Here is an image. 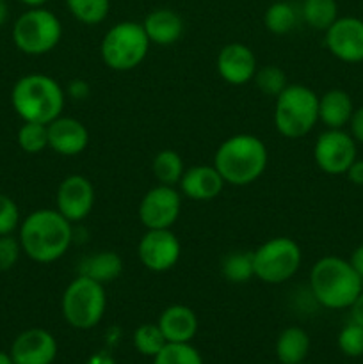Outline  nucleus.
Instances as JSON below:
<instances>
[{"mask_svg": "<svg viewBox=\"0 0 363 364\" xmlns=\"http://www.w3.org/2000/svg\"><path fill=\"white\" fill-rule=\"evenodd\" d=\"M302 263V252L290 237H274L253 251L255 277L265 284H281L298 274Z\"/></svg>", "mask_w": 363, "mask_h": 364, "instance_id": "obj_9", "label": "nucleus"}, {"mask_svg": "<svg viewBox=\"0 0 363 364\" xmlns=\"http://www.w3.org/2000/svg\"><path fill=\"white\" fill-rule=\"evenodd\" d=\"M105 287L85 276H78L64 288L60 313L64 322L77 331L95 329L105 316Z\"/></svg>", "mask_w": 363, "mask_h": 364, "instance_id": "obj_7", "label": "nucleus"}, {"mask_svg": "<svg viewBox=\"0 0 363 364\" xmlns=\"http://www.w3.org/2000/svg\"><path fill=\"white\" fill-rule=\"evenodd\" d=\"M157 326L160 327L167 343H191L199 329L198 315L185 304L167 306L160 313Z\"/></svg>", "mask_w": 363, "mask_h": 364, "instance_id": "obj_19", "label": "nucleus"}, {"mask_svg": "<svg viewBox=\"0 0 363 364\" xmlns=\"http://www.w3.org/2000/svg\"><path fill=\"white\" fill-rule=\"evenodd\" d=\"M301 20L313 31L326 32L338 18L337 0H302Z\"/></svg>", "mask_w": 363, "mask_h": 364, "instance_id": "obj_24", "label": "nucleus"}, {"mask_svg": "<svg viewBox=\"0 0 363 364\" xmlns=\"http://www.w3.org/2000/svg\"><path fill=\"white\" fill-rule=\"evenodd\" d=\"M18 240L28 259L48 265L59 262L71 247L73 224L57 210H34L20 223Z\"/></svg>", "mask_w": 363, "mask_h": 364, "instance_id": "obj_1", "label": "nucleus"}, {"mask_svg": "<svg viewBox=\"0 0 363 364\" xmlns=\"http://www.w3.org/2000/svg\"><path fill=\"white\" fill-rule=\"evenodd\" d=\"M123 272V259L114 251H100L78 263V276H85L100 284L116 281Z\"/></svg>", "mask_w": 363, "mask_h": 364, "instance_id": "obj_23", "label": "nucleus"}, {"mask_svg": "<svg viewBox=\"0 0 363 364\" xmlns=\"http://www.w3.org/2000/svg\"><path fill=\"white\" fill-rule=\"evenodd\" d=\"M137 258L149 272H167L180 262L182 244L173 230H146L137 244Z\"/></svg>", "mask_w": 363, "mask_h": 364, "instance_id": "obj_12", "label": "nucleus"}, {"mask_svg": "<svg viewBox=\"0 0 363 364\" xmlns=\"http://www.w3.org/2000/svg\"><path fill=\"white\" fill-rule=\"evenodd\" d=\"M95 187L82 174H70L57 187L56 210L71 224L84 220L95 208Z\"/></svg>", "mask_w": 363, "mask_h": 364, "instance_id": "obj_13", "label": "nucleus"}, {"mask_svg": "<svg viewBox=\"0 0 363 364\" xmlns=\"http://www.w3.org/2000/svg\"><path fill=\"white\" fill-rule=\"evenodd\" d=\"M153 364H205L201 354L191 343H166L153 358Z\"/></svg>", "mask_w": 363, "mask_h": 364, "instance_id": "obj_31", "label": "nucleus"}, {"mask_svg": "<svg viewBox=\"0 0 363 364\" xmlns=\"http://www.w3.org/2000/svg\"><path fill=\"white\" fill-rule=\"evenodd\" d=\"M337 345L340 352L347 358H362L363 355V327L356 322H349L338 333Z\"/></svg>", "mask_w": 363, "mask_h": 364, "instance_id": "obj_33", "label": "nucleus"}, {"mask_svg": "<svg viewBox=\"0 0 363 364\" xmlns=\"http://www.w3.org/2000/svg\"><path fill=\"white\" fill-rule=\"evenodd\" d=\"M23 251L16 237L13 235L0 237V272H9L11 269H14Z\"/></svg>", "mask_w": 363, "mask_h": 364, "instance_id": "obj_35", "label": "nucleus"}, {"mask_svg": "<svg viewBox=\"0 0 363 364\" xmlns=\"http://www.w3.org/2000/svg\"><path fill=\"white\" fill-rule=\"evenodd\" d=\"M16 142L21 151L28 155H38L48 149V127L41 123L23 121L16 134Z\"/></svg>", "mask_w": 363, "mask_h": 364, "instance_id": "obj_30", "label": "nucleus"}, {"mask_svg": "<svg viewBox=\"0 0 363 364\" xmlns=\"http://www.w3.org/2000/svg\"><path fill=\"white\" fill-rule=\"evenodd\" d=\"M71 16L82 25H98L110 13V0H66Z\"/></svg>", "mask_w": 363, "mask_h": 364, "instance_id": "obj_28", "label": "nucleus"}, {"mask_svg": "<svg viewBox=\"0 0 363 364\" xmlns=\"http://www.w3.org/2000/svg\"><path fill=\"white\" fill-rule=\"evenodd\" d=\"M224 180L219 171L212 166H192L187 167L178 183V191L191 201H212L223 192Z\"/></svg>", "mask_w": 363, "mask_h": 364, "instance_id": "obj_18", "label": "nucleus"}, {"mask_svg": "<svg viewBox=\"0 0 363 364\" xmlns=\"http://www.w3.org/2000/svg\"><path fill=\"white\" fill-rule=\"evenodd\" d=\"M48 127V149L60 156H77L89 144V132L77 117L63 116L46 124Z\"/></svg>", "mask_w": 363, "mask_h": 364, "instance_id": "obj_17", "label": "nucleus"}, {"mask_svg": "<svg viewBox=\"0 0 363 364\" xmlns=\"http://www.w3.org/2000/svg\"><path fill=\"white\" fill-rule=\"evenodd\" d=\"M20 208L14 203V199L0 192V237L13 235L20 228Z\"/></svg>", "mask_w": 363, "mask_h": 364, "instance_id": "obj_34", "label": "nucleus"}, {"mask_svg": "<svg viewBox=\"0 0 363 364\" xmlns=\"http://www.w3.org/2000/svg\"><path fill=\"white\" fill-rule=\"evenodd\" d=\"M166 338L157 323H142L132 334V345L135 350L146 358H155L164 347H166Z\"/></svg>", "mask_w": 363, "mask_h": 364, "instance_id": "obj_29", "label": "nucleus"}, {"mask_svg": "<svg viewBox=\"0 0 363 364\" xmlns=\"http://www.w3.org/2000/svg\"><path fill=\"white\" fill-rule=\"evenodd\" d=\"M221 274L228 283L244 284L255 277V267H253V252L235 251L230 252L223 259Z\"/></svg>", "mask_w": 363, "mask_h": 364, "instance_id": "obj_27", "label": "nucleus"}, {"mask_svg": "<svg viewBox=\"0 0 363 364\" xmlns=\"http://www.w3.org/2000/svg\"><path fill=\"white\" fill-rule=\"evenodd\" d=\"M185 164L180 153L174 149H162L155 155L152 162V173L160 185L177 187L185 173Z\"/></svg>", "mask_w": 363, "mask_h": 364, "instance_id": "obj_25", "label": "nucleus"}, {"mask_svg": "<svg viewBox=\"0 0 363 364\" xmlns=\"http://www.w3.org/2000/svg\"><path fill=\"white\" fill-rule=\"evenodd\" d=\"M312 348L310 334L302 327L290 326L278 334L274 352L280 364H301L306 361Z\"/></svg>", "mask_w": 363, "mask_h": 364, "instance_id": "obj_22", "label": "nucleus"}, {"mask_svg": "<svg viewBox=\"0 0 363 364\" xmlns=\"http://www.w3.org/2000/svg\"><path fill=\"white\" fill-rule=\"evenodd\" d=\"M256 89L262 92L263 96H270V98H276L285 87H287V75L281 68L269 64V66H262L256 70L255 78Z\"/></svg>", "mask_w": 363, "mask_h": 364, "instance_id": "obj_32", "label": "nucleus"}, {"mask_svg": "<svg viewBox=\"0 0 363 364\" xmlns=\"http://www.w3.org/2000/svg\"><path fill=\"white\" fill-rule=\"evenodd\" d=\"M11 105L21 121L48 124L63 114L66 91L48 75L28 73L14 82Z\"/></svg>", "mask_w": 363, "mask_h": 364, "instance_id": "obj_4", "label": "nucleus"}, {"mask_svg": "<svg viewBox=\"0 0 363 364\" xmlns=\"http://www.w3.org/2000/svg\"><path fill=\"white\" fill-rule=\"evenodd\" d=\"M349 309H351V320H352V322L359 323V326L363 327V290H362V294L356 297V301L352 302L351 308H349Z\"/></svg>", "mask_w": 363, "mask_h": 364, "instance_id": "obj_39", "label": "nucleus"}, {"mask_svg": "<svg viewBox=\"0 0 363 364\" xmlns=\"http://www.w3.org/2000/svg\"><path fill=\"white\" fill-rule=\"evenodd\" d=\"M349 262H351L352 269L358 272V276L362 277V283H363V244L358 245V247L352 251L351 258H349Z\"/></svg>", "mask_w": 363, "mask_h": 364, "instance_id": "obj_40", "label": "nucleus"}, {"mask_svg": "<svg viewBox=\"0 0 363 364\" xmlns=\"http://www.w3.org/2000/svg\"><path fill=\"white\" fill-rule=\"evenodd\" d=\"M301 364H306V363H301Z\"/></svg>", "mask_w": 363, "mask_h": 364, "instance_id": "obj_45", "label": "nucleus"}, {"mask_svg": "<svg viewBox=\"0 0 363 364\" xmlns=\"http://www.w3.org/2000/svg\"><path fill=\"white\" fill-rule=\"evenodd\" d=\"M6 20H7V4L6 0H0V27H2Z\"/></svg>", "mask_w": 363, "mask_h": 364, "instance_id": "obj_43", "label": "nucleus"}, {"mask_svg": "<svg viewBox=\"0 0 363 364\" xmlns=\"http://www.w3.org/2000/svg\"><path fill=\"white\" fill-rule=\"evenodd\" d=\"M219 77L230 85H246L255 78L258 64L255 52L244 43H228L219 50L216 59Z\"/></svg>", "mask_w": 363, "mask_h": 364, "instance_id": "obj_16", "label": "nucleus"}, {"mask_svg": "<svg viewBox=\"0 0 363 364\" xmlns=\"http://www.w3.org/2000/svg\"><path fill=\"white\" fill-rule=\"evenodd\" d=\"M85 364H116V361H114V358L110 352L100 350V352H95V354L88 359V363Z\"/></svg>", "mask_w": 363, "mask_h": 364, "instance_id": "obj_41", "label": "nucleus"}, {"mask_svg": "<svg viewBox=\"0 0 363 364\" xmlns=\"http://www.w3.org/2000/svg\"><path fill=\"white\" fill-rule=\"evenodd\" d=\"M299 18H301V14L290 2L278 0L267 7L265 14H263V25L270 34L285 36L294 31Z\"/></svg>", "mask_w": 363, "mask_h": 364, "instance_id": "obj_26", "label": "nucleus"}, {"mask_svg": "<svg viewBox=\"0 0 363 364\" xmlns=\"http://www.w3.org/2000/svg\"><path fill=\"white\" fill-rule=\"evenodd\" d=\"M324 43L335 59L347 64L363 63V20L338 16L324 32Z\"/></svg>", "mask_w": 363, "mask_h": 364, "instance_id": "obj_14", "label": "nucleus"}, {"mask_svg": "<svg viewBox=\"0 0 363 364\" xmlns=\"http://www.w3.org/2000/svg\"><path fill=\"white\" fill-rule=\"evenodd\" d=\"M354 103L351 95L344 89H330L319 96V121L326 128H345L349 127Z\"/></svg>", "mask_w": 363, "mask_h": 364, "instance_id": "obj_21", "label": "nucleus"}, {"mask_svg": "<svg viewBox=\"0 0 363 364\" xmlns=\"http://www.w3.org/2000/svg\"><path fill=\"white\" fill-rule=\"evenodd\" d=\"M20 2L31 9V7H45V4L48 2V0H20Z\"/></svg>", "mask_w": 363, "mask_h": 364, "instance_id": "obj_42", "label": "nucleus"}, {"mask_svg": "<svg viewBox=\"0 0 363 364\" xmlns=\"http://www.w3.org/2000/svg\"><path fill=\"white\" fill-rule=\"evenodd\" d=\"M358 159V142L344 128H326L313 146V160L322 173L340 176Z\"/></svg>", "mask_w": 363, "mask_h": 364, "instance_id": "obj_10", "label": "nucleus"}, {"mask_svg": "<svg viewBox=\"0 0 363 364\" xmlns=\"http://www.w3.org/2000/svg\"><path fill=\"white\" fill-rule=\"evenodd\" d=\"M57 352L56 336L41 327H32L14 338L9 354L14 364H53Z\"/></svg>", "mask_w": 363, "mask_h": 364, "instance_id": "obj_15", "label": "nucleus"}, {"mask_svg": "<svg viewBox=\"0 0 363 364\" xmlns=\"http://www.w3.org/2000/svg\"><path fill=\"white\" fill-rule=\"evenodd\" d=\"M273 121L281 137H305L319 123V95L302 84H288L274 98Z\"/></svg>", "mask_w": 363, "mask_h": 364, "instance_id": "obj_5", "label": "nucleus"}, {"mask_svg": "<svg viewBox=\"0 0 363 364\" xmlns=\"http://www.w3.org/2000/svg\"><path fill=\"white\" fill-rule=\"evenodd\" d=\"M345 176H347V180L351 181L352 185L363 187V160L356 159L354 162H352V166L347 169Z\"/></svg>", "mask_w": 363, "mask_h": 364, "instance_id": "obj_38", "label": "nucleus"}, {"mask_svg": "<svg viewBox=\"0 0 363 364\" xmlns=\"http://www.w3.org/2000/svg\"><path fill=\"white\" fill-rule=\"evenodd\" d=\"M0 364H14L13 363V358H11L9 352L0 350Z\"/></svg>", "mask_w": 363, "mask_h": 364, "instance_id": "obj_44", "label": "nucleus"}, {"mask_svg": "<svg viewBox=\"0 0 363 364\" xmlns=\"http://www.w3.org/2000/svg\"><path fill=\"white\" fill-rule=\"evenodd\" d=\"M142 28H144L152 45L171 46L180 41L182 36H184L185 25L177 11L160 7V9L146 14L144 21H142Z\"/></svg>", "mask_w": 363, "mask_h": 364, "instance_id": "obj_20", "label": "nucleus"}, {"mask_svg": "<svg viewBox=\"0 0 363 364\" xmlns=\"http://www.w3.org/2000/svg\"><path fill=\"white\" fill-rule=\"evenodd\" d=\"M363 290L362 277L351 262L338 256H324L310 270V291L319 306L333 311L349 309Z\"/></svg>", "mask_w": 363, "mask_h": 364, "instance_id": "obj_3", "label": "nucleus"}, {"mask_svg": "<svg viewBox=\"0 0 363 364\" xmlns=\"http://www.w3.org/2000/svg\"><path fill=\"white\" fill-rule=\"evenodd\" d=\"M148 36L142 23L132 20L117 21L103 34L100 55L103 64L112 71H132L142 64L149 52Z\"/></svg>", "mask_w": 363, "mask_h": 364, "instance_id": "obj_6", "label": "nucleus"}, {"mask_svg": "<svg viewBox=\"0 0 363 364\" xmlns=\"http://www.w3.org/2000/svg\"><path fill=\"white\" fill-rule=\"evenodd\" d=\"M349 134L358 144H363V105L352 112L351 121H349Z\"/></svg>", "mask_w": 363, "mask_h": 364, "instance_id": "obj_36", "label": "nucleus"}, {"mask_svg": "<svg viewBox=\"0 0 363 364\" xmlns=\"http://www.w3.org/2000/svg\"><path fill=\"white\" fill-rule=\"evenodd\" d=\"M11 38L14 46L25 55H45L63 39V23L57 14L46 7H31L16 18Z\"/></svg>", "mask_w": 363, "mask_h": 364, "instance_id": "obj_8", "label": "nucleus"}, {"mask_svg": "<svg viewBox=\"0 0 363 364\" xmlns=\"http://www.w3.org/2000/svg\"><path fill=\"white\" fill-rule=\"evenodd\" d=\"M139 220L146 230H171L182 213V194L171 185H155L139 203Z\"/></svg>", "mask_w": 363, "mask_h": 364, "instance_id": "obj_11", "label": "nucleus"}, {"mask_svg": "<svg viewBox=\"0 0 363 364\" xmlns=\"http://www.w3.org/2000/svg\"><path fill=\"white\" fill-rule=\"evenodd\" d=\"M68 95L73 100H85L91 95V87H89V84L85 80L77 78V80H71L70 85H68Z\"/></svg>", "mask_w": 363, "mask_h": 364, "instance_id": "obj_37", "label": "nucleus"}, {"mask_svg": "<svg viewBox=\"0 0 363 364\" xmlns=\"http://www.w3.org/2000/svg\"><path fill=\"white\" fill-rule=\"evenodd\" d=\"M269 149L265 142L253 134H235L224 139L214 155V167L224 183L248 187L255 183L267 169Z\"/></svg>", "mask_w": 363, "mask_h": 364, "instance_id": "obj_2", "label": "nucleus"}]
</instances>
